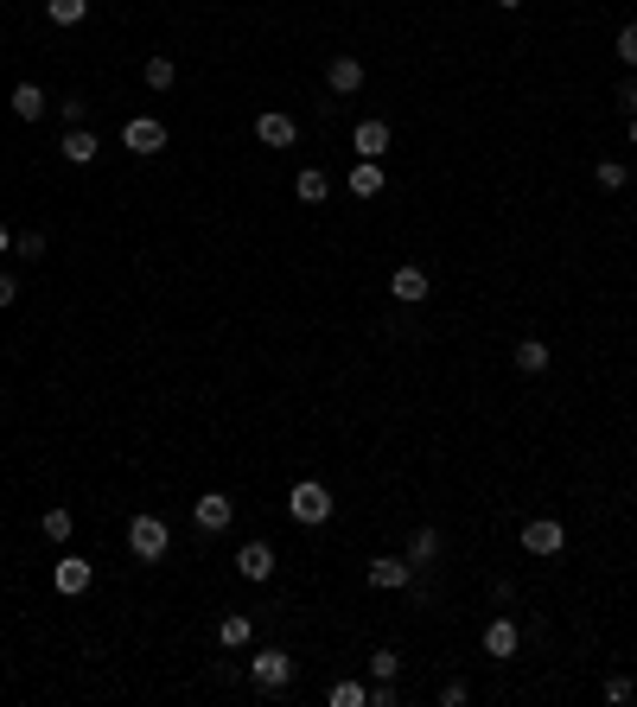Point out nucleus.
<instances>
[{
	"label": "nucleus",
	"mask_w": 637,
	"mask_h": 707,
	"mask_svg": "<svg viewBox=\"0 0 637 707\" xmlns=\"http://www.w3.org/2000/svg\"><path fill=\"white\" fill-rule=\"evenodd\" d=\"M45 109H51V102H45L39 83H13V115H20V122H39Z\"/></svg>",
	"instance_id": "nucleus-18"
},
{
	"label": "nucleus",
	"mask_w": 637,
	"mask_h": 707,
	"mask_svg": "<svg viewBox=\"0 0 637 707\" xmlns=\"http://www.w3.org/2000/svg\"><path fill=\"white\" fill-rule=\"evenodd\" d=\"M606 701H637V688H631V676H612V682H606Z\"/></svg>",
	"instance_id": "nucleus-31"
},
{
	"label": "nucleus",
	"mask_w": 637,
	"mask_h": 707,
	"mask_svg": "<svg viewBox=\"0 0 637 707\" xmlns=\"http://www.w3.org/2000/svg\"><path fill=\"white\" fill-rule=\"evenodd\" d=\"M516 650H523V625H516V618H491V625H485V657L510 663Z\"/></svg>",
	"instance_id": "nucleus-10"
},
{
	"label": "nucleus",
	"mask_w": 637,
	"mask_h": 707,
	"mask_svg": "<svg viewBox=\"0 0 637 707\" xmlns=\"http://www.w3.org/2000/svg\"><path fill=\"white\" fill-rule=\"evenodd\" d=\"M548 364H555V351H548L542 338H523V344H516V370H523V376H542Z\"/></svg>",
	"instance_id": "nucleus-19"
},
{
	"label": "nucleus",
	"mask_w": 637,
	"mask_h": 707,
	"mask_svg": "<svg viewBox=\"0 0 637 707\" xmlns=\"http://www.w3.org/2000/svg\"><path fill=\"white\" fill-rule=\"evenodd\" d=\"M370 676H376V682H395V676H402V657H395L389 644H383V650H370Z\"/></svg>",
	"instance_id": "nucleus-27"
},
{
	"label": "nucleus",
	"mask_w": 637,
	"mask_h": 707,
	"mask_svg": "<svg viewBox=\"0 0 637 707\" xmlns=\"http://www.w3.org/2000/svg\"><path fill=\"white\" fill-rule=\"evenodd\" d=\"M0 255H13V230H7V223H0Z\"/></svg>",
	"instance_id": "nucleus-35"
},
{
	"label": "nucleus",
	"mask_w": 637,
	"mask_h": 707,
	"mask_svg": "<svg viewBox=\"0 0 637 707\" xmlns=\"http://www.w3.org/2000/svg\"><path fill=\"white\" fill-rule=\"evenodd\" d=\"M249 682L255 688H262V695H281V688L287 682H294V657H287V650H255V657H249Z\"/></svg>",
	"instance_id": "nucleus-3"
},
{
	"label": "nucleus",
	"mask_w": 637,
	"mask_h": 707,
	"mask_svg": "<svg viewBox=\"0 0 637 707\" xmlns=\"http://www.w3.org/2000/svg\"><path fill=\"white\" fill-rule=\"evenodd\" d=\"M402 695H395V682H370V707H395Z\"/></svg>",
	"instance_id": "nucleus-32"
},
{
	"label": "nucleus",
	"mask_w": 637,
	"mask_h": 707,
	"mask_svg": "<svg viewBox=\"0 0 637 707\" xmlns=\"http://www.w3.org/2000/svg\"><path fill=\"white\" fill-rule=\"evenodd\" d=\"M466 701H472L466 682H446V688H440V707H466Z\"/></svg>",
	"instance_id": "nucleus-30"
},
{
	"label": "nucleus",
	"mask_w": 637,
	"mask_h": 707,
	"mask_svg": "<svg viewBox=\"0 0 637 707\" xmlns=\"http://www.w3.org/2000/svg\"><path fill=\"white\" fill-rule=\"evenodd\" d=\"M287 516H294V523H306V529L332 523V491H325L319 478H306V485L287 491Z\"/></svg>",
	"instance_id": "nucleus-2"
},
{
	"label": "nucleus",
	"mask_w": 637,
	"mask_h": 707,
	"mask_svg": "<svg viewBox=\"0 0 637 707\" xmlns=\"http://www.w3.org/2000/svg\"><path fill=\"white\" fill-rule=\"evenodd\" d=\"M370 586H376V593H402V586H415V561H408V555H376L370 561Z\"/></svg>",
	"instance_id": "nucleus-6"
},
{
	"label": "nucleus",
	"mask_w": 637,
	"mask_h": 707,
	"mask_svg": "<svg viewBox=\"0 0 637 707\" xmlns=\"http://www.w3.org/2000/svg\"><path fill=\"white\" fill-rule=\"evenodd\" d=\"M618 109H625V115H637V77H625V83H618Z\"/></svg>",
	"instance_id": "nucleus-33"
},
{
	"label": "nucleus",
	"mask_w": 637,
	"mask_h": 707,
	"mask_svg": "<svg viewBox=\"0 0 637 707\" xmlns=\"http://www.w3.org/2000/svg\"><path fill=\"white\" fill-rule=\"evenodd\" d=\"M192 523L204 529V536H223V529L236 523V504H230V497H223V491H204L198 504H192Z\"/></svg>",
	"instance_id": "nucleus-5"
},
{
	"label": "nucleus",
	"mask_w": 637,
	"mask_h": 707,
	"mask_svg": "<svg viewBox=\"0 0 637 707\" xmlns=\"http://www.w3.org/2000/svg\"><path fill=\"white\" fill-rule=\"evenodd\" d=\"M166 548H172V529H166V516L141 510V516L128 523V555H134V561H166Z\"/></svg>",
	"instance_id": "nucleus-1"
},
{
	"label": "nucleus",
	"mask_w": 637,
	"mask_h": 707,
	"mask_svg": "<svg viewBox=\"0 0 637 707\" xmlns=\"http://www.w3.org/2000/svg\"><path fill=\"white\" fill-rule=\"evenodd\" d=\"M351 147H357V160H383V153H389V122H376V115H370V122H357Z\"/></svg>",
	"instance_id": "nucleus-15"
},
{
	"label": "nucleus",
	"mask_w": 637,
	"mask_h": 707,
	"mask_svg": "<svg viewBox=\"0 0 637 707\" xmlns=\"http://www.w3.org/2000/svg\"><path fill=\"white\" fill-rule=\"evenodd\" d=\"M332 707H370V688L364 682H332V695H325Z\"/></svg>",
	"instance_id": "nucleus-25"
},
{
	"label": "nucleus",
	"mask_w": 637,
	"mask_h": 707,
	"mask_svg": "<svg viewBox=\"0 0 637 707\" xmlns=\"http://www.w3.org/2000/svg\"><path fill=\"white\" fill-rule=\"evenodd\" d=\"M141 77H147V90H172V83H179V64H172V58H166V51H153V58H147V71H141Z\"/></svg>",
	"instance_id": "nucleus-22"
},
{
	"label": "nucleus",
	"mask_w": 637,
	"mask_h": 707,
	"mask_svg": "<svg viewBox=\"0 0 637 707\" xmlns=\"http://www.w3.org/2000/svg\"><path fill=\"white\" fill-rule=\"evenodd\" d=\"M434 555H440V529H427V523H421L415 536H408V561H415V574H421V567L434 561Z\"/></svg>",
	"instance_id": "nucleus-21"
},
{
	"label": "nucleus",
	"mask_w": 637,
	"mask_h": 707,
	"mask_svg": "<svg viewBox=\"0 0 637 707\" xmlns=\"http://www.w3.org/2000/svg\"><path fill=\"white\" fill-rule=\"evenodd\" d=\"M90 580H96V567L90 561H77V555H64L58 567H51V586H58L64 599H77V593H90Z\"/></svg>",
	"instance_id": "nucleus-13"
},
{
	"label": "nucleus",
	"mask_w": 637,
	"mask_h": 707,
	"mask_svg": "<svg viewBox=\"0 0 637 707\" xmlns=\"http://www.w3.org/2000/svg\"><path fill=\"white\" fill-rule=\"evenodd\" d=\"M83 13H90V0H45L51 26H83Z\"/></svg>",
	"instance_id": "nucleus-23"
},
{
	"label": "nucleus",
	"mask_w": 637,
	"mask_h": 707,
	"mask_svg": "<svg viewBox=\"0 0 637 707\" xmlns=\"http://www.w3.org/2000/svg\"><path fill=\"white\" fill-rule=\"evenodd\" d=\"M236 574L255 580V586L274 580V542H243V548H236Z\"/></svg>",
	"instance_id": "nucleus-12"
},
{
	"label": "nucleus",
	"mask_w": 637,
	"mask_h": 707,
	"mask_svg": "<svg viewBox=\"0 0 637 707\" xmlns=\"http://www.w3.org/2000/svg\"><path fill=\"white\" fill-rule=\"evenodd\" d=\"M593 179H599V192H625V185H631V166H625V160H599Z\"/></svg>",
	"instance_id": "nucleus-24"
},
{
	"label": "nucleus",
	"mask_w": 637,
	"mask_h": 707,
	"mask_svg": "<svg viewBox=\"0 0 637 707\" xmlns=\"http://www.w3.org/2000/svg\"><path fill=\"white\" fill-rule=\"evenodd\" d=\"M255 141L281 153V147L300 141V122H294V115H281V109H262V115H255Z\"/></svg>",
	"instance_id": "nucleus-8"
},
{
	"label": "nucleus",
	"mask_w": 637,
	"mask_h": 707,
	"mask_svg": "<svg viewBox=\"0 0 637 707\" xmlns=\"http://www.w3.org/2000/svg\"><path fill=\"white\" fill-rule=\"evenodd\" d=\"M618 58H625L631 71H637V20H625V26H618Z\"/></svg>",
	"instance_id": "nucleus-28"
},
{
	"label": "nucleus",
	"mask_w": 637,
	"mask_h": 707,
	"mask_svg": "<svg viewBox=\"0 0 637 707\" xmlns=\"http://www.w3.org/2000/svg\"><path fill=\"white\" fill-rule=\"evenodd\" d=\"M631 147H637V115H631Z\"/></svg>",
	"instance_id": "nucleus-37"
},
{
	"label": "nucleus",
	"mask_w": 637,
	"mask_h": 707,
	"mask_svg": "<svg viewBox=\"0 0 637 707\" xmlns=\"http://www.w3.org/2000/svg\"><path fill=\"white\" fill-rule=\"evenodd\" d=\"M58 153H64V166H96V153H102V141L90 128H64V141H58Z\"/></svg>",
	"instance_id": "nucleus-16"
},
{
	"label": "nucleus",
	"mask_w": 637,
	"mask_h": 707,
	"mask_svg": "<svg viewBox=\"0 0 637 707\" xmlns=\"http://www.w3.org/2000/svg\"><path fill=\"white\" fill-rule=\"evenodd\" d=\"M13 300H20V281H13V274L0 268V306H13Z\"/></svg>",
	"instance_id": "nucleus-34"
},
{
	"label": "nucleus",
	"mask_w": 637,
	"mask_h": 707,
	"mask_svg": "<svg viewBox=\"0 0 637 707\" xmlns=\"http://www.w3.org/2000/svg\"><path fill=\"white\" fill-rule=\"evenodd\" d=\"M497 7H504V13H516V7H523V0H497Z\"/></svg>",
	"instance_id": "nucleus-36"
},
{
	"label": "nucleus",
	"mask_w": 637,
	"mask_h": 707,
	"mask_svg": "<svg viewBox=\"0 0 637 707\" xmlns=\"http://www.w3.org/2000/svg\"><path fill=\"white\" fill-rule=\"evenodd\" d=\"M13 255H20V262H39V255H45V236H39V230H26L20 243H13Z\"/></svg>",
	"instance_id": "nucleus-29"
},
{
	"label": "nucleus",
	"mask_w": 637,
	"mask_h": 707,
	"mask_svg": "<svg viewBox=\"0 0 637 707\" xmlns=\"http://www.w3.org/2000/svg\"><path fill=\"white\" fill-rule=\"evenodd\" d=\"M389 293H395L402 306H427V293H434V281H427V268H421V262H402V268L389 274Z\"/></svg>",
	"instance_id": "nucleus-7"
},
{
	"label": "nucleus",
	"mask_w": 637,
	"mask_h": 707,
	"mask_svg": "<svg viewBox=\"0 0 637 707\" xmlns=\"http://www.w3.org/2000/svg\"><path fill=\"white\" fill-rule=\"evenodd\" d=\"M383 192H389L383 160H357V166H351V198H364V204H370V198H383Z\"/></svg>",
	"instance_id": "nucleus-14"
},
{
	"label": "nucleus",
	"mask_w": 637,
	"mask_h": 707,
	"mask_svg": "<svg viewBox=\"0 0 637 707\" xmlns=\"http://www.w3.org/2000/svg\"><path fill=\"white\" fill-rule=\"evenodd\" d=\"M122 147L128 153H166V122L160 115H134V122L122 128Z\"/></svg>",
	"instance_id": "nucleus-9"
},
{
	"label": "nucleus",
	"mask_w": 637,
	"mask_h": 707,
	"mask_svg": "<svg viewBox=\"0 0 637 707\" xmlns=\"http://www.w3.org/2000/svg\"><path fill=\"white\" fill-rule=\"evenodd\" d=\"M39 529H45V536H51V542H71V529H77V516H71V510H45V516H39Z\"/></svg>",
	"instance_id": "nucleus-26"
},
{
	"label": "nucleus",
	"mask_w": 637,
	"mask_h": 707,
	"mask_svg": "<svg viewBox=\"0 0 637 707\" xmlns=\"http://www.w3.org/2000/svg\"><path fill=\"white\" fill-rule=\"evenodd\" d=\"M561 548H567V529L555 523V516H529L523 523V555L548 561V555H561Z\"/></svg>",
	"instance_id": "nucleus-4"
},
{
	"label": "nucleus",
	"mask_w": 637,
	"mask_h": 707,
	"mask_svg": "<svg viewBox=\"0 0 637 707\" xmlns=\"http://www.w3.org/2000/svg\"><path fill=\"white\" fill-rule=\"evenodd\" d=\"M294 192H300V204H325V198H332V179H325L319 166H306L300 179H294Z\"/></svg>",
	"instance_id": "nucleus-20"
},
{
	"label": "nucleus",
	"mask_w": 637,
	"mask_h": 707,
	"mask_svg": "<svg viewBox=\"0 0 637 707\" xmlns=\"http://www.w3.org/2000/svg\"><path fill=\"white\" fill-rule=\"evenodd\" d=\"M364 58H351V51H338V58L332 64H325V83H332V96H357V90H364Z\"/></svg>",
	"instance_id": "nucleus-11"
},
{
	"label": "nucleus",
	"mask_w": 637,
	"mask_h": 707,
	"mask_svg": "<svg viewBox=\"0 0 637 707\" xmlns=\"http://www.w3.org/2000/svg\"><path fill=\"white\" fill-rule=\"evenodd\" d=\"M217 644H223V650H249V644H255V618H249V612H223V618H217Z\"/></svg>",
	"instance_id": "nucleus-17"
}]
</instances>
